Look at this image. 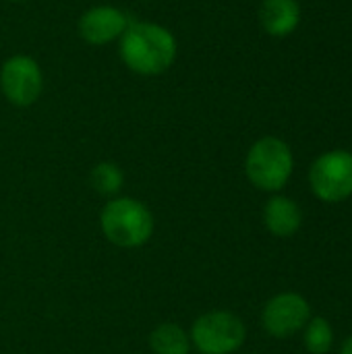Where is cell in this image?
I'll return each instance as SVG.
<instances>
[{
    "label": "cell",
    "instance_id": "obj_1",
    "mask_svg": "<svg viewBox=\"0 0 352 354\" xmlns=\"http://www.w3.org/2000/svg\"><path fill=\"white\" fill-rule=\"evenodd\" d=\"M118 54L124 66L135 75L158 77L174 64L178 41L174 33L160 23L131 21L118 39Z\"/></svg>",
    "mask_w": 352,
    "mask_h": 354
},
{
    "label": "cell",
    "instance_id": "obj_2",
    "mask_svg": "<svg viewBox=\"0 0 352 354\" xmlns=\"http://www.w3.org/2000/svg\"><path fill=\"white\" fill-rule=\"evenodd\" d=\"M100 226L112 245L120 249H137L151 239L154 216L139 199L112 197L100 214Z\"/></svg>",
    "mask_w": 352,
    "mask_h": 354
},
{
    "label": "cell",
    "instance_id": "obj_3",
    "mask_svg": "<svg viewBox=\"0 0 352 354\" xmlns=\"http://www.w3.org/2000/svg\"><path fill=\"white\" fill-rule=\"evenodd\" d=\"M295 168L293 149L278 137L257 139L245 158V174L249 183L266 193H276L286 187Z\"/></svg>",
    "mask_w": 352,
    "mask_h": 354
},
{
    "label": "cell",
    "instance_id": "obj_4",
    "mask_svg": "<svg viewBox=\"0 0 352 354\" xmlns=\"http://www.w3.org/2000/svg\"><path fill=\"white\" fill-rule=\"evenodd\" d=\"M191 346L201 354L237 353L247 338L243 319L230 311H210L193 322Z\"/></svg>",
    "mask_w": 352,
    "mask_h": 354
},
{
    "label": "cell",
    "instance_id": "obj_5",
    "mask_svg": "<svg viewBox=\"0 0 352 354\" xmlns=\"http://www.w3.org/2000/svg\"><path fill=\"white\" fill-rule=\"evenodd\" d=\"M309 185L317 199L326 203H340L352 195V153L334 149L322 153L311 170Z\"/></svg>",
    "mask_w": 352,
    "mask_h": 354
},
{
    "label": "cell",
    "instance_id": "obj_6",
    "mask_svg": "<svg viewBox=\"0 0 352 354\" xmlns=\"http://www.w3.org/2000/svg\"><path fill=\"white\" fill-rule=\"evenodd\" d=\"M44 89V73L29 54H12L0 66V91L17 108L33 106Z\"/></svg>",
    "mask_w": 352,
    "mask_h": 354
},
{
    "label": "cell",
    "instance_id": "obj_7",
    "mask_svg": "<svg viewBox=\"0 0 352 354\" xmlns=\"http://www.w3.org/2000/svg\"><path fill=\"white\" fill-rule=\"evenodd\" d=\"M311 307L305 297L297 292H282L270 299L261 313L263 330L274 338H288L307 326Z\"/></svg>",
    "mask_w": 352,
    "mask_h": 354
},
{
    "label": "cell",
    "instance_id": "obj_8",
    "mask_svg": "<svg viewBox=\"0 0 352 354\" xmlns=\"http://www.w3.org/2000/svg\"><path fill=\"white\" fill-rule=\"evenodd\" d=\"M131 21L133 19L122 8L112 4H98L79 17L77 31L79 37L89 46H106L118 41Z\"/></svg>",
    "mask_w": 352,
    "mask_h": 354
},
{
    "label": "cell",
    "instance_id": "obj_9",
    "mask_svg": "<svg viewBox=\"0 0 352 354\" xmlns=\"http://www.w3.org/2000/svg\"><path fill=\"white\" fill-rule=\"evenodd\" d=\"M301 23L299 0H261L259 25L272 37H286L297 31Z\"/></svg>",
    "mask_w": 352,
    "mask_h": 354
},
{
    "label": "cell",
    "instance_id": "obj_10",
    "mask_svg": "<svg viewBox=\"0 0 352 354\" xmlns=\"http://www.w3.org/2000/svg\"><path fill=\"white\" fill-rule=\"evenodd\" d=\"M263 222H266V228L274 236L286 239V236H293L301 228L303 214H301V207L293 199L284 195H276L263 207Z\"/></svg>",
    "mask_w": 352,
    "mask_h": 354
},
{
    "label": "cell",
    "instance_id": "obj_11",
    "mask_svg": "<svg viewBox=\"0 0 352 354\" xmlns=\"http://www.w3.org/2000/svg\"><path fill=\"white\" fill-rule=\"evenodd\" d=\"M149 348L154 354H189L191 336L178 324L164 322L149 334Z\"/></svg>",
    "mask_w": 352,
    "mask_h": 354
},
{
    "label": "cell",
    "instance_id": "obj_12",
    "mask_svg": "<svg viewBox=\"0 0 352 354\" xmlns=\"http://www.w3.org/2000/svg\"><path fill=\"white\" fill-rule=\"evenodd\" d=\"M89 183H91V187H93V191L98 195L116 197L118 191L124 185V172L114 162H100V164H95L91 168Z\"/></svg>",
    "mask_w": 352,
    "mask_h": 354
},
{
    "label": "cell",
    "instance_id": "obj_13",
    "mask_svg": "<svg viewBox=\"0 0 352 354\" xmlns=\"http://www.w3.org/2000/svg\"><path fill=\"white\" fill-rule=\"evenodd\" d=\"M334 344V330L324 317H315L307 322L305 328V348L311 354L330 353Z\"/></svg>",
    "mask_w": 352,
    "mask_h": 354
},
{
    "label": "cell",
    "instance_id": "obj_14",
    "mask_svg": "<svg viewBox=\"0 0 352 354\" xmlns=\"http://www.w3.org/2000/svg\"><path fill=\"white\" fill-rule=\"evenodd\" d=\"M340 354H352V336H349V338H346V342L342 344V351H340Z\"/></svg>",
    "mask_w": 352,
    "mask_h": 354
},
{
    "label": "cell",
    "instance_id": "obj_15",
    "mask_svg": "<svg viewBox=\"0 0 352 354\" xmlns=\"http://www.w3.org/2000/svg\"><path fill=\"white\" fill-rule=\"evenodd\" d=\"M8 2H27V0H8Z\"/></svg>",
    "mask_w": 352,
    "mask_h": 354
}]
</instances>
